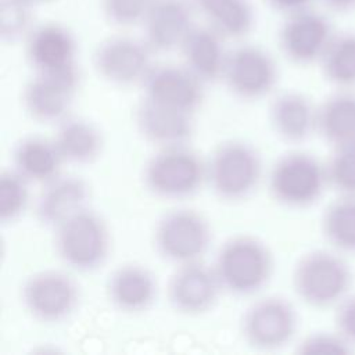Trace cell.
I'll return each mask as SVG.
<instances>
[{
  "instance_id": "277c9868",
  "label": "cell",
  "mask_w": 355,
  "mask_h": 355,
  "mask_svg": "<svg viewBox=\"0 0 355 355\" xmlns=\"http://www.w3.org/2000/svg\"><path fill=\"white\" fill-rule=\"evenodd\" d=\"M207 179V164L184 144L161 147L144 165L143 180L148 191L162 198L194 194Z\"/></svg>"
},
{
  "instance_id": "7c38bea8",
  "label": "cell",
  "mask_w": 355,
  "mask_h": 355,
  "mask_svg": "<svg viewBox=\"0 0 355 355\" xmlns=\"http://www.w3.org/2000/svg\"><path fill=\"white\" fill-rule=\"evenodd\" d=\"M273 57L259 46L241 44L227 54L223 80L241 100H258L270 93L277 82Z\"/></svg>"
},
{
  "instance_id": "44dd1931",
  "label": "cell",
  "mask_w": 355,
  "mask_h": 355,
  "mask_svg": "<svg viewBox=\"0 0 355 355\" xmlns=\"http://www.w3.org/2000/svg\"><path fill=\"white\" fill-rule=\"evenodd\" d=\"M89 186L79 176H58L46 183L37 197L36 216L46 226H58L67 218L85 208Z\"/></svg>"
},
{
  "instance_id": "8fae6325",
  "label": "cell",
  "mask_w": 355,
  "mask_h": 355,
  "mask_svg": "<svg viewBox=\"0 0 355 355\" xmlns=\"http://www.w3.org/2000/svg\"><path fill=\"white\" fill-rule=\"evenodd\" d=\"M334 33L330 19L309 7L284 15L279 29V46L287 60L308 65L320 61Z\"/></svg>"
},
{
  "instance_id": "1f68e13d",
  "label": "cell",
  "mask_w": 355,
  "mask_h": 355,
  "mask_svg": "<svg viewBox=\"0 0 355 355\" xmlns=\"http://www.w3.org/2000/svg\"><path fill=\"white\" fill-rule=\"evenodd\" d=\"M155 0H101L105 19L115 26L140 25Z\"/></svg>"
},
{
  "instance_id": "9c48e42d",
  "label": "cell",
  "mask_w": 355,
  "mask_h": 355,
  "mask_svg": "<svg viewBox=\"0 0 355 355\" xmlns=\"http://www.w3.org/2000/svg\"><path fill=\"white\" fill-rule=\"evenodd\" d=\"M153 54L143 39L118 35L98 43L93 65L104 80L116 86H132L143 83L154 65Z\"/></svg>"
},
{
  "instance_id": "d6986e66",
  "label": "cell",
  "mask_w": 355,
  "mask_h": 355,
  "mask_svg": "<svg viewBox=\"0 0 355 355\" xmlns=\"http://www.w3.org/2000/svg\"><path fill=\"white\" fill-rule=\"evenodd\" d=\"M225 37L207 24L194 25L180 46L183 65L204 83L223 79L229 51Z\"/></svg>"
},
{
  "instance_id": "3957f363",
  "label": "cell",
  "mask_w": 355,
  "mask_h": 355,
  "mask_svg": "<svg viewBox=\"0 0 355 355\" xmlns=\"http://www.w3.org/2000/svg\"><path fill=\"white\" fill-rule=\"evenodd\" d=\"M352 283L348 263L337 254L316 250L298 259L293 270V287L302 302L327 308L345 298Z\"/></svg>"
},
{
  "instance_id": "4316f807",
  "label": "cell",
  "mask_w": 355,
  "mask_h": 355,
  "mask_svg": "<svg viewBox=\"0 0 355 355\" xmlns=\"http://www.w3.org/2000/svg\"><path fill=\"white\" fill-rule=\"evenodd\" d=\"M324 239L343 252H355V196H341L322 216Z\"/></svg>"
},
{
  "instance_id": "e575fe53",
  "label": "cell",
  "mask_w": 355,
  "mask_h": 355,
  "mask_svg": "<svg viewBox=\"0 0 355 355\" xmlns=\"http://www.w3.org/2000/svg\"><path fill=\"white\" fill-rule=\"evenodd\" d=\"M265 1L275 11L283 15H288V14L301 11L304 8L312 7V3L315 0H265Z\"/></svg>"
},
{
  "instance_id": "ac0fdd59",
  "label": "cell",
  "mask_w": 355,
  "mask_h": 355,
  "mask_svg": "<svg viewBox=\"0 0 355 355\" xmlns=\"http://www.w3.org/2000/svg\"><path fill=\"white\" fill-rule=\"evenodd\" d=\"M135 123L140 136L159 148L186 144L193 135L191 114L165 107L146 97L135 110Z\"/></svg>"
},
{
  "instance_id": "2e32d148",
  "label": "cell",
  "mask_w": 355,
  "mask_h": 355,
  "mask_svg": "<svg viewBox=\"0 0 355 355\" xmlns=\"http://www.w3.org/2000/svg\"><path fill=\"white\" fill-rule=\"evenodd\" d=\"M191 0H155L141 21L143 40L153 53L179 50L196 25Z\"/></svg>"
},
{
  "instance_id": "8d00e7d4",
  "label": "cell",
  "mask_w": 355,
  "mask_h": 355,
  "mask_svg": "<svg viewBox=\"0 0 355 355\" xmlns=\"http://www.w3.org/2000/svg\"><path fill=\"white\" fill-rule=\"evenodd\" d=\"M29 1H32V3L35 4V3H40V1H47V0H29Z\"/></svg>"
},
{
  "instance_id": "52a82bcc",
  "label": "cell",
  "mask_w": 355,
  "mask_h": 355,
  "mask_svg": "<svg viewBox=\"0 0 355 355\" xmlns=\"http://www.w3.org/2000/svg\"><path fill=\"white\" fill-rule=\"evenodd\" d=\"M211 237L207 218L190 208L165 214L154 230V244L158 254L178 265L200 261L209 247Z\"/></svg>"
},
{
  "instance_id": "30bf717a",
  "label": "cell",
  "mask_w": 355,
  "mask_h": 355,
  "mask_svg": "<svg viewBox=\"0 0 355 355\" xmlns=\"http://www.w3.org/2000/svg\"><path fill=\"white\" fill-rule=\"evenodd\" d=\"M79 290L75 280L61 270L33 273L22 286V302L39 322L58 323L76 308Z\"/></svg>"
},
{
  "instance_id": "ffe728a7",
  "label": "cell",
  "mask_w": 355,
  "mask_h": 355,
  "mask_svg": "<svg viewBox=\"0 0 355 355\" xmlns=\"http://www.w3.org/2000/svg\"><path fill=\"white\" fill-rule=\"evenodd\" d=\"M107 294L118 311L140 313L153 305L157 295V282L146 266L125 263L110 275Z\"/></svg>"
},
{
  "instance_id": "4fadbf2b",
  "label": "cell",
  "mask_w": 355,
  "mask_h": 355,
  "mask_svg": "<svg viewBox=\"0 0 355 355\" xmlns=\"http://www.w3.org/2000/svg\"><path fill=\"white\" fill-rule=\"evenodd\" d=\"M78 86V67L58 72H36L24 87V108L39 122H61L68 115Z\"/></svg>"
},
{
  "instance_id": "e0dca14e",
  "label": "cell",
  "mask_w": 355,
  "mask_h": 355,
  "mask_svg": "<svg viewBox=\"0 0 355 355\" xmlns=\"http://www.w3.org/2000/svg\"><path fill=\"white\" fill-rule=\"evenodd\" d=\"M25 54L36 72H58L76 67V39L62 24L35 25L26 35Z\"/></svg>"
},
{
  "instance_id": "6da1fadb",
  "label": "cell",
  "mask_w": 355,
  "mask_h": 355,
  "mask_svg": "<svg viewBox=\"0 0 355 355\" xmlns=\"http://www.w3.org/2000/svg\"><path fill=\"white\" fill-rule=\"evenodd\" d=\"M273 255L268 245L250 234L227 239L218 250L214 269L222 288L234 295H251L272 277Z\"/></svg>"
},
{
  "instance_id": "83f0119b",
  "label": "cell",
  "mask_w": 355,
  "mask_h": 355,
  "mask_svg": "<svg viewBox=\"0 0 355 355\" xmlns=\"http://www.w3.org/2000/svg\"><path fill=\"white\" fill-rule=\"evenodd\" d=\"M319 62L329 82L341 87L355 85V32L334 33Z\"/></svg>"
},
{
  "instance_id": "4dcf8cb0",
  "label": "cell",
  "mask_w": 355,
  "mask_h": 355,
  "mask_svg": "<svg viewBox=\"0 0 355 355\" xmlns=\"http://www.w3.org/2000/svg\"><path fill=\"white\" fill-rule=\"evenodd\" d=\"M324 169L329 186L341 196H355V143L334 147Z\"/></svg>"
},
{
  "instance_id": "ba28073f",
  "label": "cell",
  "mask_w": 355,
  "mask_h": 355,
  "mask_svg": "<svg viewBox=\"0 0 355 355\" xmlns=\"http://www.w3.org/2000/svg\"><path fill=\"white\" fill-rule=\"evenodd\" d=\"M297 324L294 306L286 298L269 295L247 308L241 319V334L250 347L273 351L293 340Z\"/></svg>"
},
{
  "instance_id": "f1b7e54d",
  "label": "cell",
  "mask_w": 355,
  "mask_h": 355,
  "mask_svg": "<svg viewBox=\"0 0 355 355\" xmlns=\"http://www.w3.org/2000/svg\"><path fill=\"white\" fill-rule=\"evenodd\" d=\"M33 24V3L29 0H0V36L6 43L25 39Z\"/></svg>"
},
{
  "instance_id": "8992f818",
  "label": "cell",
  "mask_w": 355,
  "mask_h": 355,
  "mask_svg": "<svg viewBox=\"0 0 355 355\" xmlns=\"http://www.w3.org/2000/svg\"><path fill=\"white\" fill-rule=\"evenodd\" d=\"M327 186L324 165L313 155L293 151L280 157L269 173L272 197L291 208H304L316 202Z\"/></svg>"
},
{
  "instance_id": "5b68a950",
  "label": "cell",
  "mask_w": 355,
  "mask_h": 355,
  "mask_svg": "<svg viewBox=\"0 0 355 355\" xmlns=\"http://www.w3.org/2000/svg\"><path fill=\"white\" fill-rule=\"evenodd\" d=\"M262 175L259 154L248 143L227 140L218 144L207 164V179L215 194L226 201L248 197Z\"/></svg>"
},
{
  "instance_id": "cb8c5ba5",
  "label": "cell",
  "mask_w": 355,
  "mask_h": 355,
  "mask_svg": "<svg viewBox=\"0 0 355 355\" xmlns=\"http://www.w3.org/2000/svg\"><path fill=\"white\" fill-rule=\"evenodd\" d=\"M64 162L54 140L39 136L22 139L14 150L15 171L28 182L49 183L60 176Z\"/></svg>"
},
{
  "instance_id": "7402d4cb",
  "label": "cell",
  "mask_w": 355,
  "mask_h": 355,
  "mask_svg": "<svg viewBox=\"0 0 355 355\" xmlns=\"http://www.w3.org/2000/svg\"><path fill=\"white\" fill-rule=\"evenodd\" d=\"M269 119L283 140L298 143L316 129V108L311 100L298 92H284L270 104Z\"/></svg>"
},
{
  "instance_id": "603a6c76",
  "label": "cell",
  "mask_w": 355,
  "mask_h": 355,
  "mask_svg": "<svg viewBox=\"0 0 355 355\" xmlns=\"http://www.w3.org/2000/svg\"><path fill=\"white\" fill-rule=\"evenodd\" d=\"M191 3L204 24L226 40L241 39L254 26L255 12L250 0H191Z\"/></svg>"
},
{
  "instance_id": "7a4b0ae2",
  "label": "cell",
  "mask_w": 355,
  "mask_h": 355,
  "mask_svg": "<svg viewBox=\"0 0 355 355\" xmlns=\"http://www.w3.org/2000/svg\"><path fill=\"white\" fill-rule=\"evenodd\" d=\"M110 245L107 223L86 207L55 226V251L62 262L75 270L90 272L101 266Z\"/></svg>"
},
{
  "instance_id": "5bb4252c",
  "label": "cell",
  "mask_w": 355,
  "mask_h": 355,
  "mask_svg": "<svg viewBox=\"0 0 355 355\" xmlns=\"http://www.w3.org/2000/svg\"><path fill=\"white\" fill-rule=\"evenodd\" d=\"M222 284L214 269L200 261L179 265L168 283V298L172 308L187 316H198L212 309Z\"/></svg>"
},
{
  "instance_id": "d4e9b609",
  "label": "cell",
  "mask_w": 355,
  "mask_h": 355,
  "mask_svg": "<svg viewBox=\"0 0 355 355\" xmlns=\"http://www.w3.org/2000/svg\"><path fill=\"white\" fill-rule=\"evenodd\" d=\"M54 143L62 159L73 164H90L103 150L100 130L82 118L62 119L54 136Z\"/></svg>"
},
{
  "instance_id": "f546056e",
  "label": "cell",
  "mask_w": 355,
  "mask_h": 355,
  "mask_svg": "<svg viewBox=\"0 0 355 355\" xmlns=\"http://www.w3.org/2000/svg\"><path fill=\"white\" fill-rule=\"evenodd\" d=\"M29 200L28 180L17 171H3L0 175V220H15L26 208Z\"/></svg>"
},
{
  "instance_id": "d590c367",
  "label": "cell",
  "mask_w": 355,
  "mask_h": 355,
  "mask_svg": "<svg viewBox=\"0 0 355 355\" xmlns=\"http://www.w3.org/2000/svg\"><path fill=\"white\" fill-rule=\"evenodd\" d=\"M330 11L337 14H348L355 11V0H320Z\"/></svg>"
},
{
  "instance_id": "484cf974",
  "label": "cell",
  "mask_w": 355,
  "mask_h": 355,
  "mask_svg": "<svg viewBox=\"0 0 355 355\" xmlns=\"http://www.w3.org/2000/svg\"><path fill=\"white\" fill-rule=\"evenodd\" d=\"M316 130L334 147L355 143V96L337 93L316 108Z\"/></svg>"
},
{
  "instance_id": "d6a6232c",
  "label": "cell",
  "mask_w": 355,
  "mask_h": 355,
  "mask_svg": "<svg viewBox=\"0 0 355 355\" xmlns=\"http://www.w3.org/2000/svg\"><path fill=\"white\" fill-rule=\"evenodd\" d=\"M297 352L306 355H347L351 352V344L338 333H313L298 344Z\"/></svg>"
},
{
  "instance_id": "836d02e7",
  "label": "cell",
  "mask_w": 355,
  "mask_h": 355,
  "mask_svg": "<svg viewBox=\"0 0 355 355\" xmlns=\"http://www.w3.org/2000/svg\"><path fill=\"white\" fill-rule=\"evenodd\" d=\"M334 322L337 333L349 344H355V295L345 297L338 302Z\"/></svg>"
},
{
  "instance_id": "9a60e30c",
  "label": "cell",
  "mask_w": 355,
  "mask_h": 355,
  "mask_svg": "<svg viewBox=\"0 0 355 355\" xmlns=\"http://www.w3.org/2000/svg\"><path fill=\"white\" fill-rule=\"evenodd\" d=\"M141 85L146 98L187 114L204 101V82L184 65H153Z\"/></svg>"
}]
</instances>
